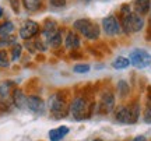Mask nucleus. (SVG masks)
Listing matches in <instances>:
<instances>
[{
    "label": "nucleus",
    "instance_id": "obj_1",
    "mask_svg": "<svg viewBox=\"0 0 151 141\" xmlns=\"http://www.w3.org/2000/svg\"><path fill=\"white\" fill-rule=\"evenodd\" d=\"M73 29L88 41H97L101 35V27L90 18H78L73 22Z\"/></svg>",
    "mask_w": 151,
    "mask_h": 141
},
{
    "label": "nucleus",
    "instance_id": "obj_2",
    "mask_svg": "<svg viewBox=\"0 0 151 141\" xmlns=\"http://www.w3.org/2000/svg\"><path fill=\"white\" fill-rule=\"evenodd\" d=\"M120 25H122V32H124L126 35H130V34L134 32H140L146 25V20L143 16L133 11L127 16L120 17Z\"/></svg>",
    "mask_w": 151,
    "mask_h": 141
},
{
    "label": "nucleus",
    "instance_id": "obj_3",
    "mask_svg": "<svg viewBox=\"0 0 151 141\" xmlns=\"http://www.w3.org/2000/svg\"><path fill=\"white\" fill-rule=\"evenodd\" d=\"M48 108L50 115H52V117H55V119H63L69 113V103H67L66 98L60 92L55 94L53 97H50Z\"/></svg>",
    "mask_w": 151,
    "mask_h": 141
},
{
    "label": "nucleus",
    "instance_id": "obj_4",
    "mask_svg": "<svg viewBox=\"0 0 151 141\" xmlns=\"http://www.w3.org/2000/svg\"><path fill=\"white\" fill-rule=\"evenodd\" d=\"M92 105L87 102L86 98L83 97H76L69 105V113L73 116L74 120H84L87 117H90V109Z\"/></svg>",
    "mask_w": 151,
    "mask_h": 141
},
{
    "label": "nucleus",
    "instance_id": "obj_5",
    "mask_svg": "<svg viewBox=\"0 0 151 141\" xmlns=\"http://www.w3.org/2000/svg\"><path fill=\"white\" fill-rule=\"evenodd\" d=\"M129 60L130 64L136 67V69H139V70H143V69H147V67L151 66V54L146 49H133L129 54Z\"/></svg>",
    "mask_w": 151,
    "mask_h": 141
},
{
    "label": "nucleus",
    "instance_id": "obj_6",
    "mask_svg": "<svg viewBox=\"0 0 151 141\" xmlns=\"http://www.w3.org/2000/svg\"><path fill=\"white\" fill-rule=\"evenodd\" d=\"M101 27H102L106 37H118L119 34L122 32L120 21H119V18L115 14H109V16L104 17L102 22H101Z\"/></svg>",
    "mask_w": 151,
    "mask_h": 141
},
{
    "label": "nucleus",
    "instance_id": "obj_7",
    "mask_svg": "<svg viewBox=\"0 0 151 141\" xmlns=\"http://www.w3.org/2000/svg\"><path fill=\"white\" fill-rule=\"evenodd\" d=\"M41 32H42V27L34 20L24 21L20 27V38L24 41H31V39L37 38L38 35H41Z\"/></svg>",
    "mask_w": 151,
    "mask_h": 141
},
{
    "label": "nucleus",
    "instance_id": "obj_8",
    "mask_svg": "<svg viewBox=\"0 0 151 141\" xmlns=\"http://www.w3.org/2000/svg\"><path fill=\"white\" fill-rule=\"evenodd\" d=\"M115 109V95L111 91H105L101 94L99 103H98V110L101 113L108 115Z\"/></svg>",
    "mask_w": 151,
    "mask_h": 141
},
{
    "label": "nucleus",
    "instance_id": "obj_9",
    "mask_svg": "<svg viewBox=\"0 0 151 141\" xmlns=\"http://www.w3.org/2000/svg\"><path fill=\"white\" fill-rule=\"evenodd\" d=\"M45 101L38 95H28L27 97V109L35 115H42L45 112Z\"/></svg>",
    "mask_w": 151,
    "mask_h": 141
},
{
    "label": "nucleus",
    "instance_id": "obj_10",
    "mask_svg": "<svg viewBox=\"0 0 151 141\" xmlns=\"http://www.w3.org/2000/svg\"><path fill=\"white\" fill-rule=\"evenodd\" d=\"M59 29H60L59 25H58V22L55 21L53 18H46V20H43V22H42V32H41V38L49 41V39L52 38V37H53Z\"/></svg>",
    "mask_w": 151,
    "mask_h": 141
},
{
    "label": "nucleus",
    "instance_id": "obj_11",
    "mask_svg": "<svg viewBox=\"0 0 151 141\" xmlns=\"http://www.w3.org/2000/svg\"><path fill=\"white\" fill-rule=\"evenodd\" d=\"M63 44H65V48L67 49V50H78V48L81 46L80 35L76 32L74 29H73V31H67Z\"/></svg>",
    "mask_w": 151,
    "mask_h": 141
},
{
    "label": "nucleus",
    "instance_id": "obj_12",
    "mask_svg": "<svg viewBox=\"0 0 151 141\" xmlns=\"http://www.w3.org/2000/svg\"><path fill=\"white\" fill-rule=\"evenodd\" d=\"M11 101H13V105L17 109H20V110L27 109V95L22 92V89H20V88H14L13 89V92H11Z\"/></svg>",
    "mask_w": 151,
    "mask_h": 141
},
{
    "label": "nucleus",
    "instance_id": "obj_13",
    "mask_svg": "<svg viewBox=\"0 0 151 141\" xmlns=\"http://www.w3.org/2000/svg\"><path fill=\"white\" fill-rule=\"evenodd\" d=\"M115 120L120 125H130V109L129 105H122L115 112Z\"/></svg>",
    "mask_w": 151,
    "mask_h": 141
},
{
    "label": "nucleus",
    "instance_id": "obj_14",
    "mask_svg": "<svg viewBox=\"0 0 151 141\" xmlns=\"http://www.w3.org/2000/svg\"><path fill=\"white\" fill-rule=\"evenodd\" d=\"M132 9L134 13L144 17L151 11V0H134L132 4Z\"/></svg>",
    "mask_w": 151,
    "mask_h": 141
},
{
    "label": "nucleus",
    "instance_id": "obj_15",
    "mask_svg": "<svg viewBox=\"0 0 151 141\" xmlns=\"http://www.w3.org/2000/svg\"><path fill=\"white\" fill-rule=\"evenodd\" d=\"M69 127L67 126H59V127H55L49 131V141H62L67 134H69Z\"/></svg>",
    "mask_w": 151,
    "mask_h": 141
},
{
    "label": "nucleus",
    "instance_id": "obj_16",
    "mask_svg": "<svg viewBox=\"0 0 151 141\" xmlns=\"http://www.w3.org/2000/svg\"><path fill=\"white\" fill-rule=\"evenodd\" d=\"M21 4L28 13H37L42 9L43 0H21Z\"/></svg>",
    "mask_w": 151,
    "mask_h": 141
},
{
    "label": "nucleus",
    "instance_id": "obj_17",
    "mask_svg": "<svg viewBox=\"0 0 151 141\" xmlns=\"http://www.w3.org/2000/svg\"><path fill=\"white\" fill-rule=\"evenodd\" d=\"M65 31L63 29H59L58 32L55 34L52 38L48 41V44H49V48H52V49H59L62 45H63V42H65Z\"/></svg>",
    "mask_w": 151,
    "mask_h": 141
},
{
    "label": "nucleus",
    "instance_id": "obj_18",
    "mask_svg": "<svg viewBox=\"0 0 151 141\" xmlns=\"http://www.w3.org/2000/svg\"><path fill=\"white\" fill-rule=\"evenodd\" d=\"M16 31V25L13 21H3L0 24V37H9L13 35V32Z\"/></svg>",
    "mask_w": 151,
    "mask_h": 141
},
{
    "label": "nucleus",
    "instance_id": "obj_19",
    "mask_svg": "<svg viewBox=\"0 0 151 141\" xmlns=\"http://www.w3.org/2000/svg\"><path fill=\"white\" fill-rule=\"evenodd\" d=\"M130 109V125H134L140 119V105L139 102H133L129 105Z\"/></svg>",
    "mask_w": 151,
    "mask_h": 141
},
{
    "label": "nucleus",
    "instance_id": "obj_20",
    "mask_svg": "<svg viewBox=\"0 0 151 141\" xmlns=\"http://www.w3.org/2000/svg\"><path fill=\"white\" fill-rule=\"evenodd\" d=\"M130 66V60L129 57H124V56H118L116 59L112 62V67L115 70H124Z\"/></svg>",
    "mask_w": 151,
    "mask_h": 141
},
{
    "label": "nucleus",
    "instance_id": "obj_21",
    "mask_svg": "<svg viewBox=\"0 0 151 141\" xmlns=\"http://www.w3.org/2000/svg\"><path fill=\"white\" fill-rule=\"evenodd\" d=\"M13 81H3L0 82V98H11L13 92Z\"/></svg>",
    "mask_w": 151,
    "mask_h": 141
},
{
    "label": "nucleus",
    "instance_id": "obj_22",
    "mask_svg": "<svg viewBox=\"0 0 151 141\" xmlns=\"http://www.w3.org/2000/svg\"><path fill=\"white\" fill-rule=\"evenodd\" d=\"M22 45L20 44H16V45H13L10 49V59L11 62H18L20 60V57H21V54H22Z\"/></svg>",
    "mask_w": 151,
    "mask_h": 141
},
{
    "label": "nucleus",
    "instance_id": "obj_23",
    "mask_svg": "<svg viewBox=\"0 0 151 141\" xmlns=\"http://www.w3.org/2000/svg\"><path fill=\"white\" fill-rule=\"evenodd\" d=\"M17 44V37L14 35H9V37H0V49L9 48V46H13V45Z\"/></svg>",
    "mask_w": 151,
    "mask_h": 141
},
{
    "label": "nucleus",
    "instance_id": "obj_24",
    "mask_svg": "<svg viewBox=\"0 0 151 141\" xmlns=\"http://www.w3.org/2000/svg\"><path fill=\"white\" fill-rule=\"evenodd\" d=\"M10 63L11 59L9 52L4 50V49H0V67L1 69H7V67H10Z\"/></svg>",
    "mask_w": 151,
    "mask_h": 141
},
{
    "label": "nucleus",
    "instance_id": "obj_25",
    "mask_svg": "<svg viewBox=\"0 0 151 141\" xmlns=\"http://www.w3.org/2000/svg\"><path fill=\"white\" fill-rule=\"evenodd\" d=\"M13 101L11 98H0V112L1 113H7L13 109Z\"/></svg>",
    "mask_w": 151,
    "mask_h": 141
},
{
    "label": "nucleus",
    "instance_id": "obj_26",
    "mask_svg": "<svg viewBox=\"0 0 151 141\" xmlns=\"http://www.w3.org/2000/svg\"><path fill=\"white\" fill-rule=\"evenodd\" d=\"M90 70H91V66L88 63H77L73 66V71L77 74H87Z\"/></svg>",
    "mask_w": 151,
    "mask_h": 141
},
{
    "label": "nucleus",
    "instance_id": "obj_27",
    "mask_svg": "<svg viewBox=\"0 0 151 141\" xmlns=\"http://www.w3.org/2000/svg\"><path fill=\"white\" fill-rule=\"evenodd\" d=\"M118 92L120 97H127V95H129L130 87H129V84H127V81L120 80V81L118 82Z\"/></svg>",
    "mask_w": 151,
    "mask_h": 141
},
{
    "label": "nucleus",
    "instance_id": "obj_28",
    "mask_svg": "<svg viewBox=\"0 0 151 141\" xmlns=\"http://www.w3.org/2000/svg\"><path fill=\"white\" fill-rule=\"evenodd\" d=\"M34 44H35V49H37L38 52H46L49 49V44L46 39L43 38H38L34 41Z\"/></svg>",
    "mask_w": 151,
    "mask_h": 141
},
{
    "label": "nucleus",
    "instance_id": "obj_29",
    "mask_svg": "<svg viewBox=\"0 0 151 141\" xmlns=\"http://www.w3.org/2000/svg\"><path fill=\"white\" fill-rule=\"evenodd\" d=\"M144 122L151 123V98L147 101L146 108H144Z\"/></svg>",
    "mask_w": 151,
    "mask_h": 141
},
{
    "label": "nucleus",
    "instance_id": "obj_30",
    "mask_svg": "<svg viewBox=\"0 0 151 141\" xmlns=\"http://www.w3.org/2000/svg\"><path fill=\"white\" fill-rule=\"evenodd\" d=\"M9 4H10L11 10L14 11L16 14H20L21 11V0H9Z\"/></svg>",
    "mask_w": 151,
    "mask_h": 141
},
{
    "label": "nucleus",
    "instance_id": "obj_31",
    "mask_svg": "<svg viewBox=\"0 0 151 141\" xmlns=\"http://www.w3.org/2000/svg\"><path fill=\"white\" fill-rule=\"evenodd\" d=\"M49 4L53 9H63L67 4V0H49Z\"/></svg>",
    "mask_w": 151,
    "mask_h": 141
},
{
    "label": "nucleus",
    "instance_id": "obj_32",
    "mask_svg": "<svg viewBox=\"0 0 151 141\" xmlns=\"http://www.w3.org/2000/svg\"><path fill=\"white\" fill-rule=\"evenodd\" d=\"M130 13H133V9H132V4H123L120 7V17L127 16Z\"/></svg>",
    "mask_w": 151,
    "mask_h": 141
},
{
    "label": "nucleus",
    "instance_id": "obj_33",
    "mask_svg": "<svg viewBox=\"0 0 151 141\" xmlns=\"http://www.w3.org/2000/svg\"><path fill=\"white\" fill-rule=\"evenodd\" d=\"M25 46H27V50L29 52V53H35L37 52V49H35V44H34V41H25Z\"/></svg>",
    "mask_w": 151,
    "mask_h": 141
},
{
    "label": "nucleus",
    "instance_id": "obj_34",
    "mask_svg": "<svg viewBox=\"0 0 151 141\" xmlns=\"http://www.w3.org/2000/svg\"><path fill=\"white\" fill-rule=\"evenodd\" d=\"M132 141H147V138L144 136H137V137H134Z\"/></svg>",
    "mask_w": 151,
    "mask_h": 141
},
{
    "label": "nucleus",
    "instance_id": "obj_35",
    "mask_svg": "<svg viewBox=\"0 0 151 141\" xmlns=\"http://www.w3.org/2000/svg\"><path fill=\"white\" fill-rule=\"evenodd\" d=\"M4 16V10H3V7H0V18Z\"/></svg>",
    "mask_w": 151,
    "mask_h": 141
},
{
    "label": "nucleus",
    "instance_id": "obj_36",
    "mask_svg": "<svg viewBox=\"0 0 151 141\" xmlns=\"http://www.w3.org/2000/svg\"><path fill=\"white\" fill-rule=\"evenodd\" d=\"M92 141H102L101 138H95V140H92Z\"/></svg>",
    "mask_w": 151,
    "mask_h": 141
},
{
    "label": "nucleus",
    "instance_id": "obj_37",
    "mask_svg": "<svg viewBox=\"0 0 151 141\" xmlns=\"http://www.w3.org/2000/svg\"><path fill=\"white\" fill-rule=\"evenodd\" d=\"M86 1H91V0H86Z\"/></svg>",
    "mask_w": 151,
    "mask_h": 141
},
{
    "label": "nucleus",
    "instance_id": "obj_38",
    "mask_svg": "<svg viewBox=\"0 0 151 141\" xmlns=\"http://www.w3.org/2000/svg\"><path fill=\"white\" fill-rule=\"evenodd\" d=\"M150 13H151V11H150Z\"/></svg>",
    "mask_w": 151,
    "mask_h": 141
}]
</instances>
